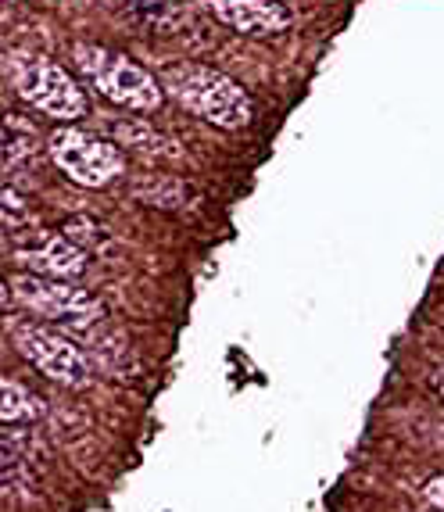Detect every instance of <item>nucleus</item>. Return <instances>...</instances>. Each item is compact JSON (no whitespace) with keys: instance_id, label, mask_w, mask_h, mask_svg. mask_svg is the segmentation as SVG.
I'll list each match as a JSON object with an SVG mask.
<instances>
[{"instance_id":"nucleus-4","label":"nucleus","mask_w":444,"mask_h":512,"mask_svg":"<svg viewBox=\"0 0 444 512\" xmlns=\"http://www.w3.org/2000/svg\"><path fill=\"white\" fill-rule=\"evenodd\" d=\"M11 76H15L18 97L33 104L36 111H43V115H51V119L61 122L83 119L86 108H90L76 76L69 69L54 65L51 58H36V54L18 58L11 65Z\"/></svg>"},{"instance_id":"nucleus-8","label":"nucleus","mask_w":444,"mask_h":512,"mask_svg":"<svg viewBox=\"0 0 444 512\" xmlns=\"http://www.w3.org/2000/svg\"><path fill=\"white\" fill-rule=\"evenodd\" d=\"M18 258L43 276H54V280H76V276L86 269L90 251L79 248L72 237H51V240H43L40 248L18 251Z\"/></svg>"},{"instance_id":"nucleus-12","label":"nucleus","mask_w":444,"mask_h":512,"mask_svg":"<svg viewBox=\"0 0 444 512\" xmlns=\"http://www.w3.org/2000/svg\"><path fill=\"white\" fill-rule=\"evenodd\" d=\"M423 495H427L430 505L444 509V473H441V477H430L427 484H423Z\"/></svg>"},{"instance_id":"nucleus-1","label":"nucleus","mask_w":444,"mask_h":512,"mask_svg":"<svg viewBox=\"0 0 444 512\" xmlns=\"http://www.w3.org/2000/svg\"><path fill=\"white\" fill-rule=\"evenodd\" d=\"M162 86L190 115L219 129H244L251 122V97L244 94V86L222 76L219 69L194 65V61L169 65V69H162Z\"/></svg>"},{"instance_id":"nucleus-13","label":"nucleus","mask_w":444,"mask_h":512,"mask_svg":"<svg viewBox=\"0 0 444 512\" xmlns=\"http://www.w3.org/2000/svg\"><path fill=\"white\" fill-rule=\"evenodd\" d=\"M437 387H441V398H444V369H441V376H437Z\"/></svg>"},{"instance_id":"nucleus-2","label":"nucleus","mask_w":444,"mask_h":512,"mask_svg":"<svg viewBox=\"0 0 444 512\" xmlns=\"http://www.w3.org/2000/svg\"><path fill=\"white\" fill-rule=\"evenodd\" d=\"M72 65L76 72L94 86L97 94L108 97L126 111H158L162 108L165 86L144 69L129 54L108 51L97 43H76L72 47Z\"/></svg>"},{"instance_id":"nucleus-5","label":"nucleus","mask_w":444,"mask_h":512,"mask_svg":"<svg viewBox=\"0 0 444 512\" xmlns=\"http://www.w3.org/2000/svg\"><path fill=\"white\" fill-rule=\"evenodd\" d=\"M11 337H15V348L40 369L47 380H58L65 387H86L90 376H94V366L86 359L83 351L61 337V333L47 330L40 323H11Z\"/></svg>"},{"instance_id":"nucleus-11","label":"nucleus","mask_w":444,"mask_h":512,"mask_svg":"<svg viewBox=\"0 0 444 512\" xmlns=\"http://www.w3.org/2000/svg\"><path fill=\"white\" fill-rule=\"evenodd\" d=\"M33 151H36V129L22 126L18 115H8V133H4V162H8V169L22 154H33Z\"/></svg>"},{"instance_id":"nucleus-9","label":"nucleus","mask_w":444,"mask_h":512,"mask_svg":"<svg viewBox=\"0 0 444 512\" xmlns=\"http://www.w3.org/2000/svg\"><path fill=\"white\" fill-rule=\"evenodd\" d=\"M108 129L115 133V140L119 144H129L137 147V151H147V154H172L176 151V140L162 137L154 126H147L144 119H126V122H108Z\"/></svg>"},{"instance_id":"nucleus-6","label":"nucleus","mask_w":444,"mask_h":512,"mask_svg":"<svg viewBox=\"0 0 444 512\" xmlns=\"http://www.w3.org/2000/svg\"><path fill=\"white\" fill-rule=\"evenodd\" d=\"M11 298L22 308L47 319H76V316H101V301L83 287H72L69 280H54V276H11Z\"/></svg>"},{"instance_id":"nucleus-10","label":"nucleus","mask_w":444,"mask_h":512,"mask_svg":"<svg viewBox=\"0 0 444 512\" xmlns=\"http://www.w3.org/2000/svg\"><path fill=\"white\" fill-rule=\"evenodd\" d=\"M40 416H43L40 398L29 387L15 384V380H4V394H0V419H4V427L29 423V419H40Z\"/></svg>"},{"instance_id":"nucleus-3","label":"nucleus","mask_w":444,"mask_h":512,"mask_svg":"<svg viewBox=\"0 0 444 512\" xmlns=\"http://www.w3.org/2000/svg\"><path fill=\"white\" fill-rule=\"evenodd\" d=\"M47 151H51L54 165H58L72 183L90 187V190L108 187L111 180H119L122 172H126V154H122L119 144L101 140L76 126L54 129L51 140H47Z\"/></svg>"},{"instance_id":"nucleus-7","label":"nucleus","mask_w":444,"mask_h":512,"mask_svg":"<svg viewBox=\"0 0 444 512\" xmlns=\"http://www.w3.org/2000/svg\"><path fill=\"white\" fill-rule=\"evenodd\" d=\"M222 26L244 36H276L294 26V15L280 0H205Z\"/></svg>"}]
</instances>
